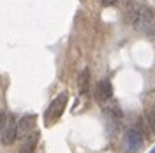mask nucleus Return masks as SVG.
<instances>
[{"label":"nucleus","instance_id":"obj_1","mask_svg":"<svg viewBox=\"0 0 155 153\" xmlns=\"http://www.w3.org/2000/svg\"><path fill=\"white\" fill-rule=\"evenodd\" d=\"M65 106H67V93L64 92V93H60V95L55 97V100L49 104L48 111H46V115H44V120H46L48 123L58 120V118L62 116V113H64Z\"/></svg>","mask_w":155,"mask_h":153},{"label":"nucleus","instance_id":"obj_2","mask_svg":"<svg viewBox=\"0 0 155 153\" xmlns=\"http://www.w3.org/2000/svg\"><path fill=\"white\" fill-rule=\"evenodd\" d=\"M132 28L139 34H145V35H155V19H146L143 16H139L137 12L132 14Z\"/></svg>","mask_w":155,"mask_h":153},{"label":"nucleus","instance_id":"obj_3","mask_svg":"<svg viewBox=\"0 0 155 153\" xmlns=\"http://www.w3.org/2000/svg\"><path fill=\"white\" fill-rule=\"evenodd\" d=\"M16 137H18V123H16V120H7V123L5 127L0 130V143L4 144V146H9L16 141Z\"/></svg>","mask_w":155,"mask_h":153},{"label":"nucleus","instance_id":"obj_4","mask_svg":"<svg viewBox=\"0 0 155 153\" xmlns=\"http://www.w3.org/2000/svg\"><path fill=\"white\" fill-rule=\"evenodd\" d=\"M141 146H143V134L139 130H136V129H130L125 137V151L136 153Z\"/></svg>","mask_w":155,"mask_h":153},{"label":"nucleus","instance_id":"obj_5","mask_svg":"<svg viewBox=\"0 0 155 153\" xmlns=\"http://www.w3.org/2000/svg\"><path fill=\"white\" fill-rule=\"evenodd\" d=\"M35 120H37L35 115H25L19 118V122H18V135L19 137H27V135L32 134V130L35 129Z\"/></svg>","mask_w":155,"mask_h":153},{"label":"nucleus","instance_id":"obj_6","mask_svg":"<svg viewBox=\"0 0 155 153\" xmlns=\"http://www.w3.org/2000/svg\"><path fill=\"white\" fill-rule=\"evenodd\" d=\"M111 97H113V86H111V83L107 79L99 81V85L95 88V99L99 102H106Z\"/></svg>","mask_w":155,"mask_h":153},{"label":"nucleus","instance_id":"obj_7","mask_svg":"<svg viewBox=\"0 0 155 153\" xmlns=\"http://www.w3.org/2000/svg\"><path fill=\"white\" fill-rule=\"evenodd\" d=\"M37 141H39V135L37 134L27 135V137H25V141H23V143H21V146H19V153H34Z\"/></svg>","mask_w":155,"mask_h":153},{"label":"nucleus","instance_id":"obj_8","mask_svg":"<svg viewBox=\"0 0 155 153\" xmlns=\"http://www.w3.org/2000/svg\"><path fill=\"white\" fill-rule=\"evenodd\" d=\"M78 86H79V92L81 93H87L88 86H90V70L88 69H83L78 76Z\"/></svg>","mask_w":155,"mask_h":153},{"label":"nucleus","instance_id":"obj_9","mask_svg":"<svg viewBox=\"0 0 155 153\" xmlns=\"http://www.w3.org/2000/svg\"><path fill=\"white\" fill-rule=\"evenodd\" d=\"M148 123H150V129L155 132V107L148 113Z\"/></svg>","mask_w":155,"mask_h":153},{"label":"nucleus","instance_id":"obj_10","mask_svg":"<svg viewBox=\"0 0 155 153\" xmlns=\"http://www.w3.org/2000/svg\"><path fill=\"white\" fill-rule=\"evenodd\" d=\"M5 123H7V113L5 111H0V130L5 127Z\"/></svg>","mask_w":155,"mask_h":153},{"label":"nucleus","instance_id":"obj_11","mask_svg":"<svg viewBox=\"0 0 155 153\" xmlns=\"http://www.w3.org/2000/svg\"><path fill=\"white\" fill-rule=\"evenodd\" d=\"M118 0H102V5L104 7H109V5H115Z\"/></svg>","mask_w":155,"mask_h":153},{"label":"nucleus","instance_id":"obj_12","mask_svg":"<svg viewBox=\"0 0 155 153\" xmlns=\"http://www.w3.org/2000/svg\"><path fill=\"white\" fill-rule=\"evenodd\" d=\"M150 153H155V146H153V148H152V150H150Z\"/></svg>","mask_w":155,"mask_h":153}]
</instances>
